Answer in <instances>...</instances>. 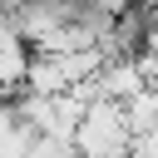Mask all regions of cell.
Segmentation results:
<instances>
[{"label":"cell","instance_id":"obj_1","mask_svg":"<svg viewBox=\"0 0 158 158\" xmlns=\"http://www.w3.org/2000/svg\"><path fill=\"white\" fill-rule=\"evenodd\" d=\"M74 158H133V128L123 118V104L94 99L74 128Z\"/></svg>","mask_w":158,"mask_h":158},{"label":"cell","instance_id":"obj_2","mask_svg":"<svg viewBox=\"0 0 158 158\" xmlns=\"http://www.w3.org/2000/svg\"><path fill=\"white\" fill-rule=\"evenodd\" d=\"M153 89H158V84H153Z\"/></svg>","mask_w":158,"mask_h":158}]
</instances>
